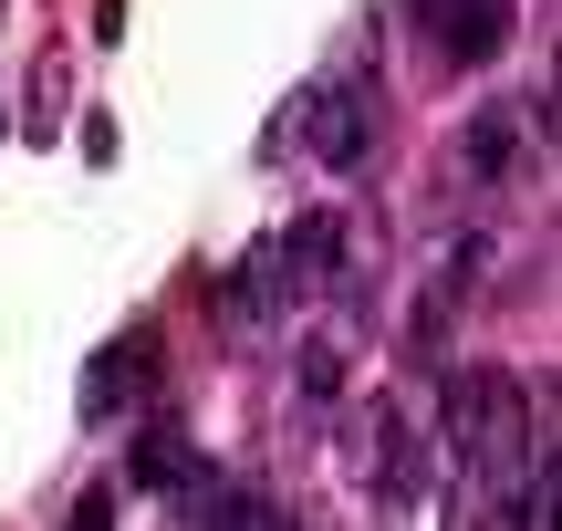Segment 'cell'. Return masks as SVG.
Masks as SVG:
<instances>
[{"mask_svg": "<svg viewBox=\"0 0 562 531\" xmlns=\"http://www.w3.org/2000/svg\"><path fill=\"white\" fill-rule=\"evenodd\" d=\"M448 375V365H438ZM438 449L459 459L480 490H501L510 470H521L531 449H542V428H531V386L510 365H459L448 375V417H438Z\"/></svg>", "mask_w": 562, "mask_h": 531, "instance_id": "cell-1", "label": "cell"}, {"mask_svg": "<svg viewBox=\"0 0 562 531\" xmlns=\"http://www.w3.org/2000/svg\"><path fill=\"white\" fill-rule=\"evenodd\" d=\"M281 146H313L323 167H364L375 157V83H302L271 115V157Z\"/></svg>", "mask_w": 562, "mask_h": 531, "instance_id": "cell-2", "label": "cell"}, {"mask_svg": "<svg viewBox=\"0 0 562 531\" xmlns=\"http://www.w3.org/2000/svg\"><path fill=\"white\" fill-rule=\"evenodd\" d=\"M355 470H364V490H375L385 511H417L427 500V438H417V407H406V396H375V407H364Z\"/></svg>", "mask_w": 562, "mask_h": 531, "instance_id": "cell-3", "label": "cell"}, {"mask_svg": "<svg viewBox=\"0 0 562 531\" xmlns=\"http://www.w3.org/2000/svg\"><path fill=\"white\" fill-rule=\"evenodd\" d=\"M542 146H552V125H531V104H480V115L459 125V167L480 188H510Z\"/></svg>", "mask_w": 562, "mask_h": 531, "instance_id": "cell-4", "label": "cell"}, {"mask_svg": "<svg viewBox=\"0 0 562 531\" xmlns=\"http://www.w3.org/2000/svg\"><path fill=\"white\" fill-rule=\"evenodd\" d=\"M406 11L427 21V42H438L448 74H480V63L510 42V0H406Z\"/></svg>", "mask_w": 562, "mask_h": 531, "instance_id": "cell-5", "label": "cell"}, {"mask_svg": "<svg viewBox=\"0 0 562 531\" xmlns=\"http://www.w3.org/2000/svg\"><path fill=\"white\" fill-rule=\"evenodd\" d=\"M157 324H125V344H104L94 354V375H83V417H115V407H146V396H157Z\"/></svg>", "mask_w": 562, "mask_h": 531, "instance_id": "cell-6", "label": "cell"}, {"mask_svg": "<svg viewBox=\"0 0 562 531\" xmlns=\"http://www.w3.org/2000/svg\"><path fill=\"white\" fill-rule=\"evenodd\" d=\"M292 303H302V282H292V250H281V229H271V240L229 271V324H271V313H292Z\"/></svg>", "mask_w": 562, "mask_h": 531, "instance_id": "cell-7", "label": "cell"}, {"mask_svg": "<svg viewBox=\"0 0 562 531\" xmlns=\"http://www.w3.org/2000/svg\"><path fill=\"white\" fill-rule=\"evenodd\" d=\"M281 250H292V282H302V292L344 282V219H334V208H302V219L281 229Z\"/></svg>", "mask_w": 562, "mask_h": 531, "instance_id": "cell-8", "label": "cell"}, {"mask_svg": "<svg viewBox=\"0 0 562 531\" xmlns=\"http://www.w3.org/2000/svg\"><path fill=\"white\" fill-rule=\"evenodd\" d=\"M125 470H136V490H178V479H188V470H209V459H199V449H188V438L157 417V428L136 438V459H125Z\"/></svg>", "mask_w": 562, "mask_h": 531, "instance_id": "cell-9", "label": "cell"}, {"mask_svg": "<svg viewBox=\"0 0 562 531\" xmlns=\"http://www.w3.org/2000/svg\"><path fill=\"white\" fill-rule=\"evenodd\" d=\"M292 375H302V396H313V407H334V396H344V334H313Z\"/></svg>", "mask_w": 562, "mask_h": 531, "instance_id": "cell-10", "label": "cell"}]
</instances>
